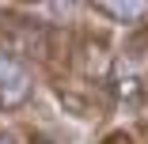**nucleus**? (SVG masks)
<instances>
[{"mask_svg": "<svg viewBox=\"0 0 148 144\" xmlns=\"http://www.w3.org/2000/svg\"><path fill=\"white\" fill-rule=\"evenodd\" d=\"M31 99V72L12 53H0V106L15 110Z\"/></svg>", "mask_w": 148, "mask_h": 144, "instance_id": "f257e3e1", "label": "nucleus"}, {"mask_svg": "<svg viewBox=\"0 0 148 144\" xmlns=\"http://www.w3.org/2000/svg\"><path fill=\"white\" fill-rule=\"evenodd\" d=\"M91 4L114 23H140L148 15V0H91Z\"/></svg>", "mask_w": 148, "mask_h": 144, "instance_id": "f03ea898", "label": "nucleus"}, {"mask_svg": "<svg viewBox=\"0 0 148 144\" xmlns=\"http://www.w3.org/2000/svg\"><path fill=\"white\" fill-rule=\"evenodd\" d=\"M103 144H133V136H129V133H110Z\"/></svg>", "mask_w": 148, "mask_h": 144, "instance_id": "7ed1b4c3", "label": "nucleus"}, {"mask_svg": "<svg viewBox=\"0 0 148 144\" xmlns=\"http://www.w3.org/2000/svg\"><path fill=\"white\" fill-rule=\"evenodd\" d=\"M0 144H12V140H8V136H0Z\"/></svg>", "mask_w": 148, "mask_h": 144, "instance_id": "20e7f679", "label": "nucleus"}, {"mask_svg": "<svg viewBox=\"0 0 148 144\" xmlns=\"http://www.w3.org/2000/svg\"><path fill=\"white\" fill-rule=\"evenodd\" d=\"M31 144H49V140H31Z\"/></svg>", "mask_w": 148, "mask_h": 144, "instance_id": "39448f33", "label": "nucleus"}]
</instances>
